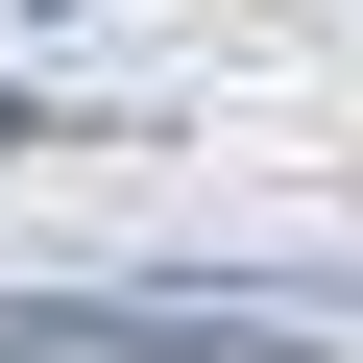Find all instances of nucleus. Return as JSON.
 <instances>
[{
    "instance_id": "nucleus-1",
    "label": "nucleus",
    "mask_w": 363,
    "mask_h": 363,
    "mask_svg": "<svg viewBox=\"0 0 363 363\" xmlns=\"http://www.w3.org/2000/svg\"><path fill=\"white\" fill-rule=\"evenodd\" d=\"M169 315L145 291H0V363H145Z\"/></svg>"
}]
</instances>
